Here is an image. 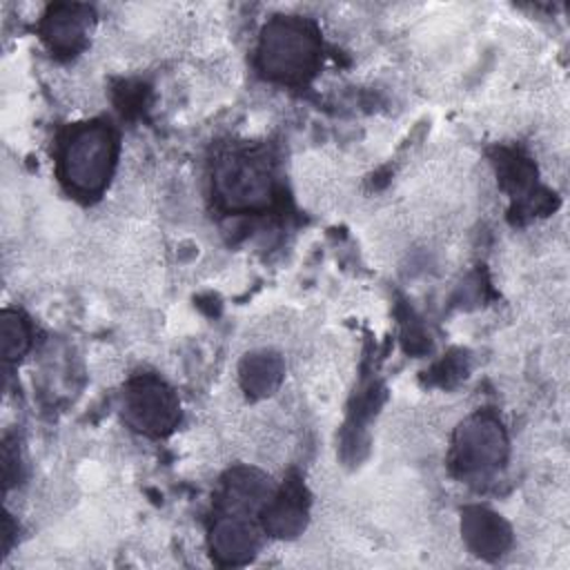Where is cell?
Segmentation results:
<instances>
[{
  "instance_id": "11",
  "label": "cell",
  "mask_w": 570,
  "mask_h": 570,
  "mask_svg": "<svg viewBox=\"0 0 570 570\" xmlns=\"http://www.w3.org/2000/svg\"><path fill=\"white\" fill-rule=\"evenodd\" d=\"M283 381V358L276 352L258 350L240 363V385L252 399L269 396Z\"/></svg>"
},
{
  "instance_id": "10",
  "label": "cell",
  "mask_w": 570,
  "mask_h": 570,
  "mask_svg": "<svg viewBox=\"0 0 570 570\" xmlns=\"http://www.w3.org/2000/svg\"><path fill=\"white\" fill-rule=\"evenodd\" d=\"M461 532L468 548L483 559L501 557L512 543V530L505 519L483 505H470L463 510Z\"/></svg>"
},
{
  "instance_id": "12",
  "label": "cell",
  "mask_w": 570,
  "mask_h": 570,
  "mask_svg": "<svg viewBox=\"0 0 570 570\" xmlns=\"http://www.w3.org/2000/svg\"><path fill=\"white\" fill-rule=\"evenodd\" d=\"M31 343V330L27 318L18 309H4L0 314V350L7 363L18 361Z\"/></svg>"
},
{
  "instance_id": "2",
  "label": "cell",
  "mask_w": 570,
  "mask_h": 570,
  "mask_svg": "<svg viewBox=\"0 0 570 570\" xmlns=\"http://www.w3.org/2000/svg\"><path fill=\"white\" fill-rule=\"evenodd\" d=\"M118 138L109 122L91 120L69 129L60 145L58 176L76 196H98L116 165Z\"/></svg>"
},
{
  "instance_id": "6",
  "label": "cell",
  "mask_w": 570,
  "mask_h": 570,
  "mask_svg": "<svg viewBox=\"0 0 570 570\" xmlns=\"http://www.w3.org/2000/svg\"><path fill=\"white\" fill-rule=\"evenodd\" d=\"M276 488L267 474L256 468H234L225 474L218 494V508L223 514H261Z\"/></svg>"
},
{
  "instance_id": "8",
  "label": "cell",
  "mask_w": 570,
  "mask_h": 570,
  "mask_svg": "<svg viewBox=\"0 0 570 570\" xmlns=\"http://www.w3.org/2000/svg\"><path fill=\"white\" fill-rule=\"evenodd\" d=\"M91 9L85 4H51L40 20V36L58 56H73L82 49Z\"/></svg>"
},
{
  "instance_id": "1",
  "label": "cell",
  "mask_w": 570,
  "mask_h": 570,
  "mask_svg": "<svg viewBox=\"0 0 570 570\" xmlns=\"http://www.w3.org/2000/svg\"><path fill=\"white\" fill-rule=\"evenodd\" d=\"M256 62L269 80L301 85L321 65V36L305 18L276 16L261 31Z\"/></svg>"
},
{
  "instance_id": "4",
  "label": "cell",
  "mask_w": 570,
  "mask_h": 570,
  "mask_svg": "<svg viewBox=\"0 0 570 570\" xmlns=\"http://www.w3.org/2000/svg\"><path fill=\"white\" fill-rule=\"evenodd\" d=\"M505 459L508 434L492 412H476L456 428L450 461L459 476H485Z\"/></svg>"
},
{
  "instance_id": "7",
  "label": "cell",
  "mask_w": 570,
  "mask_h": 570,
  "mask_svg": "<svg viewBox=\"0 0 570 570\" xmlns=\"http://www.w3.org/2000/svg\"><path fill=\"white\" fill-rule=\"evenodd\" d=\"M261 546V532L256 523L245 514L216 517L209 532V548L218 563L240 566L247 563Z\"/></svg>"
},
{
  "instance_id": "3",
  "label": "cell",
  "mask_w": 570,
  "mask_h": 570,
  "mask_svg": "<svg viewBox=\"0 0 570 570\" xmlns=\"http://www.w3.org/2000/svg\"><path fill=\"white\" fill-rule=\"evenodd\" d=\"M214 196L227 212H261L274 198L272 167L261 149L236 147L214 160Z\"/></svg>"
},
{
  "instance_id": "5",
  "label": "cell",
  "mask_w": 570,
  "mask_h": 570,
  "mask_svg": "<svg viewBox=\"0 0 570 570\" xmlns=\"http://www.w3.org/2000/svg\"><path fill=\"white\" fill-rule=\"evenodd\" d=\"M122 419L136 432L147 436L169 434L180 419L176 392L154 374H140L125 385Z\"/></svg>"
},
{
  "instance_id": "9",
  "label": "cell",
  "mask_w": 570,
  "mask_h": 570,
  "mask_svg": "<svg viewBox=\"0 0 570 570\" xmlns=\"http://www.w3.org/2000/svg\"><path fill=\"white\" fill-rule=\"evenodd\" d=\"M263 530L276 539H294L307 525V499L303 483L292 476L261 512Z\"/></svg>"
}]
</instances>
